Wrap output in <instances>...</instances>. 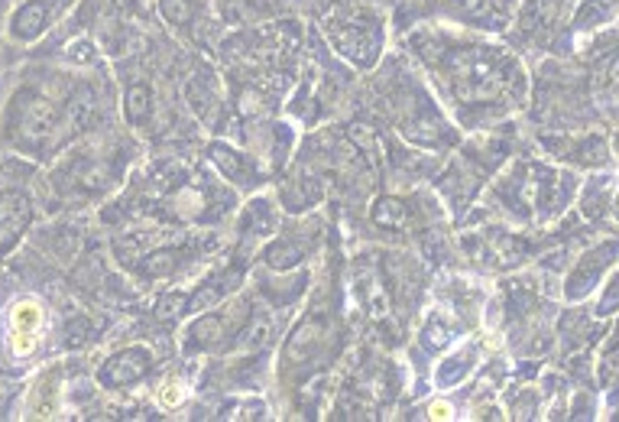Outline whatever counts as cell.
Masks as SVG:
<instances>
[{"label": "cell", "instance_id": "obj_1", "mask_svg": "<svg viewBox=\"0 0 619 422\" xmlns=\"http://www.w3.org/2000/svg\"><path fill=\"white\" fill-rule=\"evenodd\" d=\"M13 130L20 134V147L26 150H43L46 143L56 137V130H62V111L56 101H49L46 95H26V101L17 111V124Z\"/></svg>", "mask_w": 619, "mask_h": 422}, {"label": "cell", "instance_id": "obj_2", "mask_svg": "<svg viewBox=\"0 0 619 422\" xmlns=\"http://www.w3.org/2000/svg\"><path fill=\"white\" fill-rule=\"evenodd\" d=\"M33 218V202L26 192L7 189L0 192V247H10L26 231Z\"/></svg>", "mask_w": 619, "mask_h": 422}, {"label": "cell", "instance_id": "obj_3", "mask_svg": "<svg viewBox=\"0 0 619 422\" xmlns=\"http://www.w3.org/2000/svg\"><path fill=\"white\" fill-rule=\"evenodd\" d=\"M146 371H150V351L130 348V351L114 354V358L101 367V384H107V387H127V384H133V380H140Z\"/></svg>", "mask_w": 619, "mask_h": 422}, {"label": "cell", "instance_id": "obj_4", "mask_svg": "<svg viewBox=\"0 0 619 422\" xmlns=\"http://www.w3.org/2000/svg\"><path fill=\"white\" fill-rule=\"evenodd\" d=\"M39 328H43V312H39L36 302H20L10 315V335H13V354L26 358L36 348Z\"/></svg>", "mask_w": 619, "mask_h": 422}, {"label": "cell", "instance_id": "obj_5", "mask_svg": "<svg viewBox=\"0 0 619 422\" xmlns=\"http://www.w3.org/2000/svg\"><path fill=\"white\" fill-rule=\"evenodd\" d=\"M46 26H49V4L46 0H26L23 7L13 10L10 36L20 39V43H30V39L46 33Z\"/></svg>", "mask_w": 619, "mask_h": 422}, {"label": "cell", "instance_id": "obj_6", "mask_svg": "<svg viewBox=\"0 0 619 422\" xmlns=\"http://www.w3.org/2000/svg\"><path fill=\"white\" fill-rule=\"evenodd\" d=\"M127 117L133 124H143L150 117V88L146 85H133L127 91Z\"/></svg>", "mask_w": 619, "mask_h": 422}, {"label": "cell", "instance_id": "obj_7", "mask_svg": "<svg viewBox=\"0 0 619 422\" xmlns=\"http://www.w3.org/2000/svg\"><path fill=\"white\" fill-rule=\"evenodd\" d=\"M159 7H163L166 20L176 26H185L192 20V0H159Z\"/></svg>", "mask_w": 619, "mask_h": 422}, {"label": "cell", "instance_id": "obj_8", "mask_svg": "<svg viewBox=\"0 0 619 422\" xmlns=\"http://www.w3.org/2000/svg\"><path fill=\"white\" fill-rule=\"evenodd\" d=\"M373 218L380 221V224H393V228H396V224L406 221V211H402V205L396 199H383L380 205H376Z\"/></svg>", "mask_w": 619, "mask_h": 422}, {"label": "cell", "instance_id": "obj_9", "mask_svg": "<svg viewBox=\"0 0 619 422\" xmlns=\"http://www.w3.org/2000/svg\"><path fill=\"white\" fill-rule=\"evenodd\" d=\"M159 400H163L166 406H176L182 400V393H179V384H166L163 393H159Z\"/></svg>", "mask_w": 619, "mask_h": 422}, {"label": "cell", "instance_id": "obj_10", "mask_svg": "<svg viewBox=\"0 0 619 422\" xmlns=\"http://www.w3.org/2000/svg\"><path fill=\"white\" fill-rule=\"evenodd\" d=\"M432 413H435L438 419H448V416H451V406H448V403H441V406H435Z\"/></svg>", "mask_w": 619, "mask_h": 422}]
</instances>
